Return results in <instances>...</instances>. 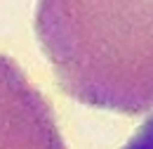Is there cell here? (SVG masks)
<instances>
[{
  "label": "cell",
  "mask_w": 153,
  "mask_h": 149,
  "mask_svg": "<svg viewBox=\"0 0 153 149\" xmlns=\"http://www.w3.org/2000/svg\"><path fill=\"white\" fill-rule=\"evenodd\" d=\"M36 31L68 97L120 114L153 109V0H38Z\"/></svg>",
  "instance_id": "1"
},
{
  "label": "cell",
  "mask_w": 153,
  "mask_h": 149,
  "mask_svg": "<svg viewBox=\"0 0 153 149\" xmlns=\"http://www.w3.org/2000/svg\"><path fill=\"white\" fill-rule=\"evenodd\" d=\"M0 149H66L50 102L7 55H0Z\"/></svg>",
  "instance_id": "2"
},
{
  "label": "cell",
  "mask_w": 153,
  "mask_h": 149,
  "mask_svg": "<svg viewBox=\"0 0 153 149\" xmlns=\"http://www.w3.org/2000/svg\"><path fill=\"white\" fill-rule=\"evenodd\" d=\"M123 149H153V116L125 142Z\"/></svg>",
  "instance_id": "3"
}]
</instances>
